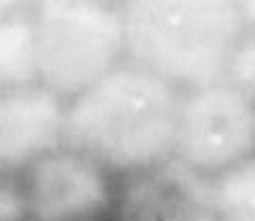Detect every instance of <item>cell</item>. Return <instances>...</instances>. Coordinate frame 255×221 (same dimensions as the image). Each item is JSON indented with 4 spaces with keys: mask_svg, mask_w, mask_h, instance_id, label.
Instances as JSON below:
<instances>
[{
    "mask_svg": "<svg viewBox=\"0 0 255 221\" xmlns=\"http://www.w3.org/2000/svg\"><path fill=\"white\" fill-rule=\"evenodd\" d=\"M181 89L125 61L64 102L61 145L128 178L174 158Z\"/></svg>",
    "mask_w": 255,
    "mask_h": 221,
    "instance_id": "cell-1",
    "label": "cell"
},
{
    "mask_svg": "<svg viewBox=\"0 0 255 221\" xmlns=\"http://www.w3.org/2000/svg\"><path fill=\"white\" fill-rule=\"evenodd\" d=\"M128 61L181 92L222 81L248 33L238 0H123Z\"/></svg>",
    "mask_w": 255,
    "mask_h": 221,
    "instance_id": "cell-2",
    "label": "cell"
},
{
    "mask_svg": "<svg viewBox=\"0 0 255 221\" xmlns=\"http://www.w3.org/2000/svg\"><path fill=\"white\" fill-rule=\"evenodd\" d=\"M36 81L69 102L128 61L115 0H41L31 13Z\"/></svg>",
    "mask_w": 255,
    "mask_h": 221,
    "instance_id": "cell-3",
    "label": "cell"
},
{
    "mask_svg": "<svg viewBox=\"0 0 255 221\" xmlns=\"http://www.w3.org/2000/svg\"><path fill=\"white\" fill-rule=\"evenodd\" d=\"M250 155H255L253 99L225 79L181 92L174 160L215 178Z\"/></svg>",
    "mask_w": 255,
    "mask_h": 221,
    "instance_id": "cell-4",
    "label": "cell"
},
{
    "mask_svg": "<svg viewBox=\"0 0 255 221\" xmlns=\"http://www.w3.org/2000/svg\"><path fill=\"white\" fill-rule=\"evenodd\" d=\"M28 221H102L110 219L113 175L82 152L56 145L23 170Z\"/></svg>",
    "mask_w": 255,
    "mask_h": 221,
    "instance_id": "cell-5",
    "label": "cell"
},
{
    "mask_svg": "<svg viewBox=\"0 0 255 221\" xmlns=\"http://www.w3.org/2000/svg\"><path fill=\"white\" fill-rule=\"evenodd\" d=\"M110 221H215L212 183L171 158L123 178Z\"/></svg>",
    "mask_w": 255,
    "mask_h": 221,
    "instance_id": "cell-6",
    "label": "cell"
},
{
    "mask_svg": "<svg viewBox=\"0 0 255 221\" xmlns=\"http://www.w3.org/2000/svg\"><path fill=\"white\" fill-rule=\"evenodd\" d=\"M64 102L44 86L0 89V175H18L61 145Z\"/></svg>",
    "mask_w": 255,
    "mask_h": 221,
    "instance_id": "cell-7",
    "label": "cell"
},
{
    "mask_svg": "<svg viewBox=\"0 0 255 221\" xmlns=\"http://www.w3.org/2000/svg\"><path fill=\"white\" fill-rule=\"evenodd\" d=\"M31 84H38L31 13L0 15V89H18Z\"/></svg>",
    "mask_w": 255,
    "mask_h": 221,
    "instance_id": "cell-8",
    "label": "cell"
},
{
    "mask_svg": "<svg viewBox=\"0 0 255 221\" xmlns=\"http://www.w3.org/2000/svg\"><path fill=\"white\" fill-rule=\"evenodd\" d=\"M215 221H255V155L209 178Z\"/></svg>",
    "mask_w": 255,
    "mask_h": 221,
    "instance_id": "cell-9",
    "label": "cell"
},
{
    "mask_svg": "<svg viewBox=\"0 0 255 221\" xmlns=\"http://www.w3.org/2000/svg\"><path fill=\"white\" fill-rule=\"evenodd\" d=\"M225 81L255 102V28H248V33L240 38V43L232 51L225 72Z\"/></svg>",
    "mask_w": 255,
    "mask_h": 221,
    "instance_id": "cell-10",
    "label": "cell"
},
{
    "mask_svg": "<svg viewBox=\"0 0 255 221\" xmlns=\"http://www.w3.org/2000/svg\"><path fill=\"white\" fill-rule=\"evenodd\" d=\"M0 221H28L23 183L15 175H0Z\"/></svg>",
    "mask_w": 255,
    "mask_h": 221,
    "instance_id": "cell-11",
    "label": "cell"
},
{
    "mask_svg": "<svg viewBox=\"0 0 255 221\" xmlns=\"http://www.w3.org/2000/svg\"><path fill=\"white\" fill-rule=\"evenodd\" d=\"M41 0H0V15H26L33 13V8Z\"/></svg>",
    "mask_w": 255,
    "mask_h": 221,
    "instance_id": "cell-12",
    "label": "cell"
},
{
    "mask_svg": "<svg viewBox=\"0 0 255 221\" xmlns=\"http://www.w3.org/2000/svg\"><path fill=\"white\" fill-rule=\"evenodd\" d=\"M238 5L243 10V18H245L248 28H255V0H238Z\"/></svg>",
    "mask_w": 255,
    "mask_h": 221,
    "instance_id": "cell-13",
    "label": "cell"
},
{
    "mask_svg": "<svg viewBox=\"0 0 255 221\" xmlns=\"http://www.w3.org/2000/svg\"><path fill=\"white\" fill-rule=\"evenodd\" d=\"M115 3H123V0H115Z\"/></svg>",
    "mask_w": 255,
    "mask_h": 221,
    "instance_id": "cell-14",
    "label": "cell"
}]
</instances>
